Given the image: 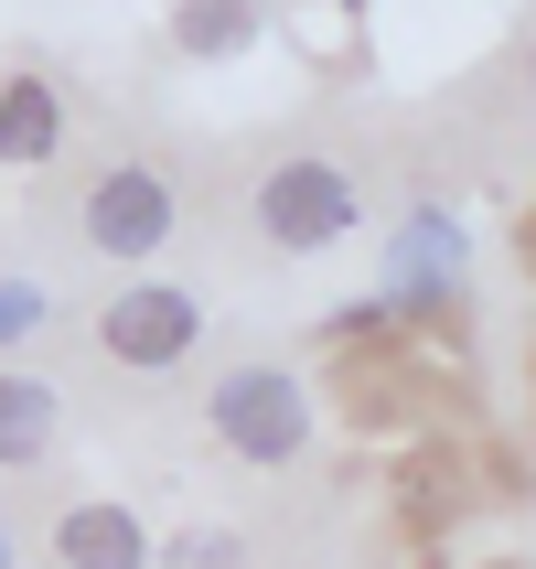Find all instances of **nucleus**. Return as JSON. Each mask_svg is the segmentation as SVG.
Wrapping results in <instances>:
<instances>
[{
  "label": "nucleus",
  "mask_w": 536,
  "mask_h": 569,
  "mask_svg": "<svg viewBox=\"0 0 536 569\" xmlns=\"http://www.w3.org/2000/svg\"><path fill=\"white\" fill-rule=\"evenodd\" d=\"M172 43H183V54H247L257 43V0H183V11H172Z\"/></svg>",
  "instance_id": "nucleus-8"
},
{
  "label": "nucleus",
  "mask_w": 536,
  "mask_h": 569,
  "mask_svg": "<svg viewBox=\"0 0 536 569\" xmlns=\"http://www.w3.org/2000/svg\"><path fill=\"white\" fill-rule=\"evenodd\" d=\"M54 441H64V398L43 377H0V473H32V462H54Z\"/></svg>",
  "instance_id": "nucleus-7"
},
{
  "label": "nucleus",
  "mask_w": 536,
  "mask_h": 569,
  "mask_svg": "<svg viewBox=\"0 0 536 569\" xmlns=\"http://www.w3.org/2000/svg\"><path fill=\"white\" fill-rule=\"evenodd\" d=\"M247 216H257V248H280V258H322V248H344V237H354L365 193H354L344 161L301 151V161H269V172H257Z\"/></svg>",
  "instance_id": "nucleus-2"
},
{
  "label": "nucleus",
  "mask_w": 536,
  "mask_h": 569,
  "mask_svg": "<svg viewBox=\"0 0 536 569\" xmlns=\"http://www.w3.org/2000/svg\"><path fill=\"white\" fill-rule=\"evenodd\" d=\"M333 11H365V0H333Z\"/></svg>",
  "instance_id": "nucleus-11"
},
{
  "label": "nucleus",
  "mask_w": 536,
  "mask_h": 569,
  "mask_svg": "<svg viewBox=\"0 0 536 569\" xmlns=\"http://www.w3.org/2000/svg\"><path fill=\"white\" fill-rule=\"evenodd\" d=\"M64 151V87L43 64H11L0 76V172H43Z\"/></svg>",
  "instance_id": "nucleus-6"
},
{
  "label": "nucleus",
  "mask_w": 536,
  "mask_h": 569,
  "mask_svg": "<svg viewBox=\"0 0 536 569\" xmlns=\"http://www.w3.org/2000/svg\"><path fill=\"white\" fill-rule=\"evenodd\" d=\"M32 322H43V290H32V280H0V345H22Z\"/></svg>",
  "instance_id": "nucleus-10"
},
{
  "label": "nucleus",
  "mask_w": 536,
  "mask_h": 569,
  "mask_svg": "<svg viewBox=\"0 0 536 569\" xmlns=\"http://www.w3.org/2000/svg\"><path fill=\"white\" fill-rule=\"evenodd\" d=\"M54 569H151V527H140V506H119V495L64 506L54 516Z\"/></svg>",
  "instance_id": "nucleus-5"
},
{
  "label": "nucleus",
  "mask_w": 536,
  "mask_h": 569,
  "mask_svg": "<svg viewBox=\"0 0 536 569\" xmlns=\"http://www.w3.org/2000/svg\"><path fill=\"white\" fill-rule=\"evenodd\" d=\"M97 333V355L108 366H129V377H172L193 345H204V301L193 290H172V280H129L108 312L87 322Z\"/></svg>",
  "instance_id": "nucleus-4"
},
{
  "label": "nucleus",
  "mask_w": 536,
  "mask_h": 569,
  "mask_svg": "<svg viewBox=\"0 0 536 569\" xmlns=\"http://www.w3.org/2000/svg\"><path fill=\"white\" fill-rule=\"evenodd\" d=\"M172 226H183V193L161 183V161H108L87 193H75V237H87L97 258H161L172 248Z\"/></svg>",
  "instance_id": "nucleus-3"
},
{
  "label": "nucleus",
  "mask_w": 536,
  "mask_h": 569,
  "mask_svg": "<svg viewBox=\"0 0 536 569\" xmlns=\"http://www.w3.org/2000/svg\"><path fill=\"white\" fill-rule=\"evenodd\" d=\"M204 430H215V451H236L247 473H290V462L322 441L312 387L290 377V366H225V377L204 387Z\"/></svg>",
  "instance_id": "nucleus-1"
},
{
  "label": "nucleus",
  "mask_w": 536,
  "mask_h": 569,
  "mask_svg": "<svg viewBox=\"0 0 536 569\" xmlns=\"http://www.w3.org/2000/svg\"><path fill=\"white\" fill-rule=\"evenodd\" d=\"M172 559H183V569H247V548H236V527H193Z\"/></svg>",
  "instance_id": "nucleus-9"
}]
</instances>
